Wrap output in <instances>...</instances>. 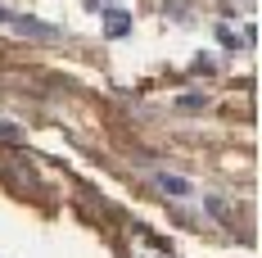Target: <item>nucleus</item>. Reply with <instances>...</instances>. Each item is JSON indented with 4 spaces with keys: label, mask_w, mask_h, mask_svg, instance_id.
Masks as SVG:
<instances>
[{
    "label": "nucleus",
    "mask_w": 262,
    "mask_h": 258,
    "mask_svg": "<svg viewBox=\"0 0 262 258\" xmlns=\"http://www.w3.org/2000/svg\"><path fill=\"white\" fill-rule=\"evenodd\" d=\"M154 186L167 195V200H190V195H194V186H190L185 177H177V172H154Z\"/></svg>",
    "instance_id": "7ed1b4c3"
},
{
    "label": "nucleus",
    "mask_w": 262,
    "mask_h": 258,
    "mask_svg": "<svg viewBox=\"0 0 262 258\" xmlns=\"http://www.w3.org/2000/svg\"><path fill=\"white\" fill-rule=\"evenodd\" d=\"M127 258H172V249H167L149 227L131 222V227H127Z\"/></svg>",
    "instance_id": "f257e3e1"
},
{
    "label": "nucleus",
    "mask_w": 262,
    "mask_h": 258,
    "mask_svg": "<svg viewBox=\"0 0 262 258\" xmlns=\"http://www.w3.org/2000/svg\"><path fill=\"white\" fill-rule=\"evenodd\" d=\"M204 204H208V213H212V217H231V208H226V200H222V195H208Z\"/></svg>",
    "instance_id": "39448f33"
},
{
    "label": "nucleus",
    "mask_w": 262,
    "mask_h": 258,
    "mask_svg": "<svg viewBox=\"0 0 262 258\" xmlns=\"http://www.w3.org/2000/svg\"><path fill=\"white\" fill-rule=\"evenodd\" d=\"M217 41H222L226 50H239V46H244V41H239V36L231 32V27H222V32H217Z\"/></svg>",
    "instance_id": "423d86ee"
},
{
    "label": "nucleus",
    "mask_w": 262,
    "mask_h": 258,
    "mask_svg": "<svg viewBox=\"0 0 262 258\" xmlns=\"http://www.w3.org/2000/svg\"><path fill=\"white\" fill-rule=\"evenodd\" d=\"M0 23L14 27V32H23V36H59V27L41 23V18H27V14H9V9H0Z\"/></svg>",
    "instance_id": "f03ea898"
},
{
    "label": "nucleus",
    "mask_w": 262,
    "mask_h": 258,
    "mask_svg": "<svg viewBox=\"0 0 262 258\" xmlns=\"http://www.w3.org/2000/svg\"><path fill=\"white\" fill-rule=\"evenodd\" d=\"M177 104H181V109H204V104H208V100H204V95L194 91V95H181V100H177Z\"/></svg>",
    "instance_id": "0eeeda50"
},
{
    "label": "nucleus",
    "mask_w": 262,
    "mask_h": 258,
    "mask_svg": "<svg viewBox=\"0 0 262 258\" xmlns=\"http://www.w3.org/2000/svg\"><path fill=\"white\" fill-rule=\"evenodd\" d=\"M127 32H131L127 9H104V36H127Z\"/></svg>",
    "instance_id": "20e7f679"
}]
</instances>
